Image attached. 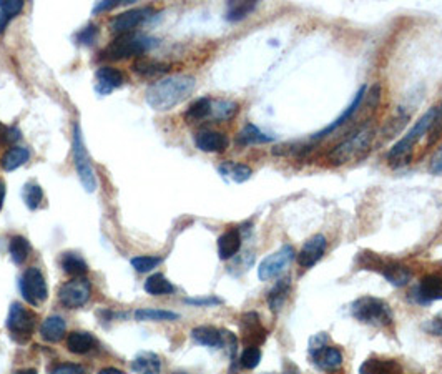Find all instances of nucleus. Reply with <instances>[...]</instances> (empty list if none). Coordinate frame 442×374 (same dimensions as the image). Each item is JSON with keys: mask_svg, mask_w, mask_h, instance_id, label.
Here are the masks:
<instances>
[{"mask_svg": "<svg viewBox=\"0 0 442 374\" xmlns=\"http://www.w3.org/2000/svg\"><path fill=\"white\" fill-rule=\"evenodd\" d=\"M240 105L233 100H211V114L210 116L216 122H227V120H231L233 116L238 114Z\"/></svg>", "mask_w": 442, "mask_h": 374, "instance_id": "31", "label": "nucleus"}, {"mask_svg": "<svg viewBox=\"0 0 442 374\" xmlns=\"http://www.w3.org/2000/svg\"><path fill=\"white\" fill-rule=\"evenodd\" d=\"M72 154H74V165L77 175L80 178V183L85 188L87 193H94L96 190V176L94 172V165H92V158L88 155L85 143H83L82 128L78 123H75L74 127V140H72Z\"/></svg>", "mask_w": 442, "mask_h": 374, "instance_id": "6", "label": "nucleus"}, {"mask_svg": "<svg viewBox=\"0 0 442 374\" xmlns=\"http://www.w3.org/2000/svg\"><path fill=\"white\" fill-rule=\"evenodd\" d=\"M136 321H175L178 320L180 315L173 311H167V309L158 308H140L135 311Z\"/></svg>", "mask_w": 442, "mask_h": 374, "instance_id": "35", "label": "nucleus"}, {"mask_svg": "<svg viewBox=\"0 0 442 374\" xmlns=\"http://www.w3.org/2000/svg\"><path fill=\"white\" fill-rule=\"evenodd\" d=\"M185 303L193 304V307H215V304H221L223 301H221L220 298L210 296V298H196V300H193V298H187Z\"/></svg>", "mask_w": 442, "mask_h": 374, "instance_id": "49", "label": "nucleus"}, {"mask_svg": "<svg viewBox=\"0 0 442 374\" xmlns=\"http://www.w3.org/2000/svg\"><path fill=\"white\" fill-rule=\"evenodd\" d=\"M408 122H409V115H406V114L396 115L394 118L389 120V122L384 125L383 130H381V134H383L386 138H392V136H396L401 130H403L406 125H408Z\"/></svg>", "mask_w": 442, "mask_h": 374, "instance_id": "41", "label": "nucleus"}, {"mask_svg": "<svg viewBox=\"0 0 442 374\" xmlns=\"http://www.w3.org/2000/svg\"><path fill=\"white\" fill-rule=\"evenodd\" d=\"M379 273L392 284V287H397V288L406 287V284H408L412 278L411 269L404 267V264L397 263V261H389V263H384L383 261V264H381L379 268Z\"/></svg>", "mask_w": 442, "mask_h": 374, "instance_id": "19", "label": "nucleus"}, {"mask_svg": "<svg viewBox=\"0 0 442 374\" xmlns=\"http://www.w3.org/2000/svg\"><path fill=\"white\" fill-rule=\"evenodd\" d=\"M151 14H155V10L151 9V7H142V9L127 10L123 12V14L116 15V17L112 20L110 30L118 35L131 34V30L136 29L143 20L151 17Z\"/></svg>", "mask_w": 442, "mask_h": 374, "instance_id": "13", "label": "nucleus"}, {"mask_svg": "<svg viewBox=\"0 0 442 374\" xmlns=\"http://www.w3.org/2000/svg\"><path fill=\"white\" fill-rule=\"evenodd\" d=\"M0 140H2V143L10 145L12 147V143L20 140V130L17 127H3L2 130H0Z\"/></svg>", "mask_w": 442, "mask_h": 374, "instance_id": "48", "label": "nucleus"}, {"mask_svg": "<svg viewBox=\"0 0 442 374\" xmlns=\"http://www.w3.org/2000/svg\"><path fill=\"white\" fill-rule=\"evenodd\" d=\"M241 335H243V343L246 346H260L266 340L268 331L263 328L260 321V315L255 311L244 313L241 316Z\"/></svg>", "mask_w": 442, "mask_h": 374, "instance_id": "15", "label": "nucleus"}, {"mask_svg": "<svg viewBox=\"0 0 442 374\" xmlns=\"http://www.w3.org/2000/svg\"><path fill=\"white\" fill-rule=\"evenodd\" d=\"M30 152L25 147H10L0 158V165L6 172H14L29 162Z\"/></svg>", "mask_w": 442, "mask_h": 374, "instance_id": "29", "label": "nucleus"}, {"mask_svg": "<svg viewBox=\"0 0 442 374\" xmlns=\"http://www.w3.org/2000/svg\"><path fill=\"white\" fill-rule=\"evenodd\" d=\"M293 260H295V249H293V247H289V245H284L278 251L271 253V255L261 261L258 267V278L261 281H271L278 278Z\"/></svg>", "mask_w": 442, "mask_h": 374, "instance_id": "9", "label": "nucleus"}, {"mask_svg": "<svg viewBox=\"0 0 442 374\" xmlns=\"http://www.w3.org/2000/svg\"><path fill=\"white\" fill-rule=\"evenodd\" d=\"M98 374H125L122 371V369H116V368H103L100 369Z\"/></svg>", "mask_w": 442, "mask_h": 374, "instance_id": "53", "label": "nucleus"}, {"mask_svg": "<svg viewBox=\"0 0 442 374\" xmlns=\"http://www.w3.org/2000/svg\"><path fill=\"white\" fill-rule=\"evenodd\" d=\"M50 374H87V373L80 364L62 363V364L55 366V368H52Z\"/></svg>", "mask_w": 442, "mask_h": 374, "instance_id": "47", "label": "nucleus"}, {"mask_svg": "<svg viewBox=\"0 0 442 374\" xmlns=\"http://www.w3.org/2000/svg\"><path fill=\"white\" fill-rule=\"evenodd\" d=\"M95 337L87 331H74L67 336V348L74 355H85L95 348Z\"/></svg>", "mask_w": 442, "mask_h": 374, "instance_id": "27", "label": "nucleus"}, {"mask_svg": "<svg viewBox=\"0 0 442 374\" xmlns=\"http://www.w3.org/2000/svg\"><path fill=\"white\" fill-rule=\"evenodd\" d=\"M116 6H120L118 0H107V2H98V3H96V6L94 7V9H92V14L96 15V14H100V12L112 10V9H115Z\"/></svg>", "mask_w": 442, "mask_h": 374, "instance_id": "51", "label": "nucleus"}, {"mask_svg": "<svg viewBox=\"0 0 442 374\" xmlns=\"http://www.w3.org/2000/svg\"><path fill=\"white\" fill-rule=\"evenodd\" d=\"M173 374H187V373H173Z\"/></svg>", "mask_w": 442, "mask_h": 374, "instance_id": "56", "label": "nucleus"}, {"mask_svg": "<svg viewBox=\"0 0 442 374\" xmlns=\"http://www.w3.org/2000/svg\"><path fill=\"white\" fill-rule=\"evenodd\" d=\"M67 331V323L62 316H48L40 326V336L42 340H45L47 343H59L60 340H63Z\"/></svg>", "mask_w": 442, "mask_h": 374, "instance_id": "22", "label": "nucleus"}, {"mask_svg": "<svg viewBox=\"0 0 442 374\" xmlns=\"http://www.w3.org/2000/svg\"><path fill=\"white\" fill-rule=\"evenodd\" d=\"M15 374H37V371H35V369L29 368V369H20V371H17Z\"/></svg>", "mask_w": 442, "mask_h": 374, "instance_id": "55", "label": "nucleus"}, {"mask_svg": "<svg viewBox=\"0 0 442 374\" xmlns=\"http://www.w3.org/2000/svg\"><path fill=\"white\" fill-rule=\"evenodd\" d=\"M429 170H431L432 175H439V173H442V145L439 150L432 155L431 162H429Z\"/></svg>", "mask_w": 442, "mask_h": 374, "instance_id": "50", "label": "nucleus"}, {"mask_svg": "<svg viewBox=\"0 0 442 374\" xmlns=\"http://www.w3.org/2000/svg\"><path fill=\"white\" fill-rule=\"evenodd\" d=\"M289 291H291V280L289 278L280 280L278 283L271 288V291H268V296H266L268 307L273 313H275V315H278L281 309H283L284 303H286L288 300Z\"/></svg>", "mask_w": 442, "mask_h": 374, "instance_id": "24", "label": "nucleus"}, {"mask_svg": "<svg viewBox=\"0 0 442 374\" xmlns=\"http://www.w3.org/2000/svg\"><path fill=\"white\" fill-rule=\"evenodd\" d=\"M441 136H442V103L439 107H437L436 118H434L431 130H429V134H428V147H431V145L436 143Z\"/></svg>", "mask_w": 442, "mask_h": 374, "instance_id": "43", "label": "nucleus"}, {"mask_svg": "<svg viewBox=\"0 0 442 374\" xmlns=\"http://www.w3.org/2000/svg\"><path fill=\"white\" fill-rule=\"evenodd\" d=\"M218 172L223 178L231 180V182H235V183L248 182L253 175V170L250 167H248V165L235 163V162L221 163L218 167Z\"/></svg>", "mask_w": 442, "mask_h": 374, "instance_id": "28", "label": "nucleus"}, {"mask_svg": "<svg viewBox=\"0 0 442 374\" xmlns=\"http://www.w3.org/2000/svg\"><path fill=\"white\" fill-rule=\"evenodd\" d=\"M196 80L191 75H171L148 87L147 103L156 112H168L185 102L193 94Z\"/></svg>", "mask_w": 442, "mask_h": 374, "instance_id": "1", "label": "nucleus"}, {"mask_svg": "<svg viewBox=\"0 0 442 374\" xmlns=\"http://www.w3.org/2000/svg\"><path fill=\"white\" fill-rule=\"evenodd\" d=\"M309 357H311L313 364L316 366L319 371L324 373H336L337 369L343 366V353L336 346H319V348L308 349Z\"/></svg>", "mask_w": 442, "mask_h": 374, "instance_id": "12", "label": "nucleus"}, {"mask_svg": "<svg viewBox=\"0 0 442 374\" xmlns=\"http://www.w3.org/2000/svg\"><path fill=\"white\" fill-rule=\"evenodd\" d=\"M359 374H403V366L396 360L368 357L359 368Z\"/></svg>", "mask_w": 442, "mask_h": 374, "instance_id": "20", "label": "nucleus"}, {"mask_svg": "<svg viewBox=\"0 0 442 374\" xmlns=\"http://www.w3.org/2000/svg\"><path fill=\"white\" fill-rule=\"evenodd\" d=\"M328 241L324 235H313L306 243L303 245V248L298 253V263L303 268H313L315 264L323 258L324 251H326Z\"/></svg>", "mask_w": 442, "mask_h": 374, "instance_id": "16", "label": "nucleus"}, {"mask_svg": "<svg viewBox=\"0 0 442 374\" xmlns=\"http://www.w3.org/2000/svg\"><path fill=\"white\" fill-rule=\"evenodd\" d=\"M261 361V349L260 346H246L240 356V366L244 369H255L258 368Z\"/></svg>", "mask_w": 442, "mask_h": 374, "instance_id": "40", "label": "nucleus"}, {"mask_svg": "<svg viewBox=\"0 0 442 374\" xmlns=\"http://www.w3.org/2000/svg\"><path fill=\"white\" fill-rule=\"evenodd\" d=\"M366 92H368V85H363V87H361L359 90H357V94L355 95V98H352L351 105H348L346 110H344L343 114H341L339 116H337V118L335 120V122L329 123L326 128H323V130L316 132L315 135L309 136V140H311V142L315 143V142H317V140L324 138V136H328V135H331L333 132H336L337 128L343 127L344 123H348L349 120H351L352 116H355L356 112L359 110L361 107H363V102H364V98H366Z\"/></svg>", "mask_w": 442, "mask_h": 374, "instance_id": "14", "label": "nucleus"}, {"mask_svg": "<svg viewBox=\"0 0 442 374\" xmlns=\"http://www.w3.org/2000/svg\"><path fill=\"white\" fill-rule=\"evenodd\" d=\"M43 198V191L42 187L39 183H27L23 187V200H25V205L30 208V210H37L40 202Z\"/></svg>", "mask_w": 442, "mask_h": 374, "instance_id": "39", "label": "nucleus"}, {"mask_svg": "<svg viewBox=\"0 0 442 374\" xmlns=\"http://www.w3.org/2000/svg\"><path fill=\"white\" fill-rule=\"evenodd\" d=\"M3 200H6V185L0 180V210H2L3 207Z\"/></svg>", "mask_w": 442, "mask_h": 374, "instance_id": "54", "label": "nucleus"}, {"mask_svg": "<svg viewBox=\"0 0 442 374\" xmlns=\"http://www.w3.org/2000/svg\"><path fill=\"white\" fill-rule=\"evenodd\" d=\"M195 343L208 346V348H221L223 346V333L213 326H198L191 331Z\"/></svg>", "mask_w": 442, "mask_h": 374, "instance_id": "30", "label": "nucleus"}, {"mask_svg": "<svg viewBox=\"0 0 442 374\" xmlns=\"http://www.w3.org/2000/svg\"><path fill=\"white\" fill-rule=\"evenodd\" d=\"M92 287L85 278H75L63 283L59 289V301L68 309H77L87 304L90 300Z\"/></svg>", "mask_w": 442, "mask_h": 374, "instance_id": "10", "label": "nucleus"}, {"mask_svg": "<svg viewBox=\"0 0 442 374\" xmlns=\"http://www.w3.org/2000/svg\"><path fill=\"white\" fill-rule=\"evenodd\" d=\"M275 142V136L264 134L261 132L256 125L248 123L243 130L236 135V143L240 147H248V145H263V143H271Z\"/></svg>", "mask_w": 442, "mask_h": 374, "instance_id": "26", "label": "nucleus"}, {"mask_svg": "<svg viewBox=\"0 0 442 374\" xmlns=\"http://www.w3.org/2000/svg\"><path fill=\"white\" fill-rule=\"evenodd\" d=\"M23 2L22 0H0V12L6 14L10 20L22 12Z\"/></svg>", "mask_w": 442, "mask_h": 374, "instance_id": "45", "label": "nucleus"}, {"mask_svg": "<svg viewBox=\"0 0 442 374\" xmlns=\"http://www.w3.org/2000/svg\"><path fill=\"white\" fill-rule=\"evenodd\" d=\"M210 114H211V98L203 96V98L195 100V102L191 103L190 108L187 110V114H185V118H187L188 122H200V120L210 116Z\"/></svg>", "mask_w": 442, "mask_h": 374, "instance_id": "38", "label": "nucleus"}, {"mask_svg": "<svg viewBox=\"0 0 442 374\" xmlns=\"http://www.w3.org/2000/svg\"><path fill=\"white\" fill-rule=\"evenodd\" d=\"M349 315L359 323L375 328L391 326L394 321L392 308L384 300L375 296H361L352 301L349 307Z\"/></svg>", "mask_w": 442, "mask_h": 374, "instance_id": "4", "label": "nucleus"}, {"mask_svg": "<svg viewBox=\"0 0 442 374\" xmlns=\"http://www.w3.org/2000/svg\"><path fill=\"white\" fill-rule=\"evenodd\" d=\"M35 326H37V316L22 307L20 303H12L7 316V329H9L10 337L17 343L23 344L30 340L34 335Z\"/></svg>", "mask_w": 442, "mask_h": 374, "instance_id": "7", "label": "nucleus"}, {"mask_svg": "<svg viewBox=\"0 0 442 374\" xmlns=\"http://www.w3.org/2000/svg\"><path fill=\"white\" fill-rule=\"evenodd\" d=\"M131 70L143 79H156V77H162L163 74H167V72L170 70V65L165 62H158V60H154V59L138 57L134 63H131Z\"/></svg>", "mask_w": 442, "mask_h": 374, "instance_id": "21", "label": "nucleus"}, {"mask_svg": "<svg viewBox=\"0 0 442 374\" xmlns=\"http://www.w3.org/2000/svg\"><path fill=\"white\" fill-rule=\"evenodd\" d=\"M313 150V142L311 140H299V142H289L284 145H280V147L273 148V155L276 156H301L306 155Z\"/></svg>", "mask_w": 442, "mask_h": 374, "instance_id": "34", "label": "nucleus"}, {"mask_svg": "<svg viewBox=\"0 0 442 374\" xmlns=\"http://www.w3.org/2000/svg\"><path fill=\"white\" fill-rule=\"evenodd\" d=\"M145 291L151 296H163L171 295L175 291V287L163 275L155 273V275H151L150 278L145 281Z\"/></svg>", "mask_w": 442, "mask_h": 374, "instance_id": "33", "label": "nucleus"}, {"mask_svg": "<svg viewBox=\"0 0 442 374\" xmlns=\"http://www.w3.org/2000/svg\"><path fill=\"white\" fill-rule=\"evenodd\" d=\"M131 369L136 374H160V371H162V360L155 353H138L131 361Z\"/></svg>", "mask_w": 442, "mask_h": 374, "instance_id": "23", "label": "nucleus"}, {"mask_svg": "<svg viewBox=\"0 0 442 374\" xmlns=\"http://www.w3.org/2000/svg\"><path fill=\"white\" fill-rule=\"evenodd\" d=\"M256 7H258V2H255V0L230 2L227 7V15H224V19H227L228 22H240V20L246 19Z\"/></svg>", "mask_w": 442, "mask_h": 374, "instance_id": "32", "label": "nucleus"}, {"mask_svg": "<svg viewBox=\"0 0 442 374\" xmlns=\"http://www.w3.org/2000/svg\"><path fill=\"white\" fill-rule=\"evenodd\" d=\"M130 263L138 273H150L151 269H155L162 263V258H158V256H135Z\"/></svg>", "mask_w": 442, "mask_h": 374, "instance_id": "42", "label": "nucleus"}, {"mask_svg": "<svg viewBox=\"0 0 442 374\" xmlns=\"http://www.w3.org/2000/svg\"><path fill=\"white\" fill-rule=\"evenodd\" d=\"M423 329L425 333H429V335L442 337V311L437 313V315L431 318V320L425 321L423 324Z\"/></svg>", "mask_w": 442, "mask_h": 374, "instance_id": "46", "label": "nucleus"}, {"mask_svg": "<svg viewBox=\"0 0 442 374\" xmlns=\"http://www.w3.org/2000/svg\"><path fill=\"white\" fill-rule=\"evenodd\" d=\"M195 145L198 150L207 152V154H223L230 145V140L221 132L203 130L195 136Z\"/></svg>", "mask_w": 442, "mask_h": 374, "instance_id": "18", "label": "nucleus"}, {"mask_svg": "<svg viewBox=\"0 0 442 374\" xmlns=\"http://www.w3.org/2000/svg\"><path fill=\"white\" fill-rule=\"evenodd\" d=\"M376 135L375 125L369 120L368 123H364L359 130L355 132L349 138L343 140L339 145H336L331 152L328 154V160L336 167H341V165L355 162V160H359L366 152L371 147L372 138Z\"/></svg>", "mask_w": 442, "mask_h": 374, "instance_id": "3", "label": "nucleus"}, {"mask_svg": "<svg viewBox=\"0 0 442 374\" xmlns=\"http://www.w3.org/2000/svg\"><path fill=\"white\" fill-rule=\"evenodd\" d=\"M409 300L412 303L421 304V307H428L434 301L442 300V275L441 273H432V275H425L419 283L416 284L409 293Z\"/></svg>", "mask_w": 442, "mask_h": 374, "instance_id": "11", "label": "nucleus"}, {"mask_svg": "<svg viewBox=\"0 0 442 374\" xmlns=\"http://www.w3.org/2000/svg\"><path fill=\"white\" fill-rule=\"evenodd\" d=\"M96 39H98V27L95 23H90L77 34V42L80 45H94Z\"/></svg>", "mask_w": 442, "mask_h": 374, "instance_id": "44", "label": "nucleus"}, {"mask_svg": "<svg viewBox=\"0 0 442 374\" xmlns=\"http://www.w3.org/2000/svg\"><path fill=\"white\" fill-rule=\"evenodd\" d=\"M2 128H3V127H2V125H0V130H2Z\"/></svg>", "mask_w": 442, "mask_h": 374, "instance_id": "57", "label": "nucleus"}, {"mask_svg": "<svg viewBox=\"0 0 442 374\" xmlns=\"http://www.w3.org/2000/svg\"><path fill=\"white\" fill-rule=\"evenodd\" d=\"M436 112H437V107L429 108V110L425 112V114L421 116L416 123H414L411 130H409L408 134H406L403 138H401L399 142L389 150L388 156H386V158H388L389 167L403 168L406 165L412 162L414 148H416V145L421 142L423 136L429 134V130H431L434 123V118H436Z\"/></svg>", "mask_w": 442, "mask_h": 374, "instance_id": "2", "label": "nucleus"}, {"mask_svg": "<svg viewBox=\"0 0 442 374\" xmlns=\"http://www.w3.org/2000/svg\"><path fill=\"white\" fill-rule=\"evenodd\" d=\"M158 40L148 35L142 34H125L118 35L115 40H112L110 45L102 52V57L108 60H123L128 57H138V55L145 54V52L151 50Z\"/></svg>", "mask_w": 442, "mask_h": 374, "instance_id": "5", "label": "nucleus"}, {"mask_svg": "<svg viewBox=\"0 0 442 374\" xmlns=\"http://www.w3.org/2000/svg\"><path fill=\"white\" fill-rule=\"evenodd\" d=\"M9 253H10L12 261H14L15 264H22L23 261L29 258V253H30L29 240H27L25 236H20V235L14 236L9 243Z\"/></svg>", "mask_w": 442, "mask_h": 374, "instance_id": "36", "label": "nucleus"}, {"mask_svg": "<svg viewBox=\"0 0 442 374\" xmlns=\"http://www.w3.org/2000/svg\"><path fill=\"white\" fill-rule=\"evenodd\" d=\"M9 22H10V19L7 17L6 14H2V12H0V34H2V32L7 29V25H9Z\"/></svg>", "mask_w": 442, "mask_h": 374, "instance_id": "52", "label": "nucleus"}, {"mask_svg": "<svg viewBox=\"0 0 442 374\" xmlns=\"http://www.w3.org/2000/svg\"><path fill=\"white\" fill-rule=\"evenodd\" d=\"M20 291L25 301L32 307H39L48 298V288L45 278L40 273L39 268L32 267L23 273L22 281H20Z\"/></svg>", "mask_w": 442, "mask_h": 374, "instance_id": "8", "label": "nucleus"}, {"mask_svg": "<svg viewBox=\"0 0 442 374\" xmlns=\"http://www.w3.org/2000/svg\"><path fill=\"white\" fill-rule=\"evenodd\" d=\"M62 268L67 275L77 276V278L85 276L88 271L85 261L80 258L78 255H75V253H65V255L62 256Z\"/></svg>", "mask_w": 442, "mask_h": 374, "instance_id": "37", "label": "nucleus"}, {"mask_svg": "<svg viewBox=\"0 0 442 374\" xmlns=\"http://www.w3.org/2000/svg\"><path fill=\"white\" fill-rule=\"evenodd\" d=\"M123 85V74L114 67H100L95 74V92L98 95H110L115 88Z\"/></svg>", "mask_w": 442, "mask_h": 374, "instance_id": "17", "label": "nucleus"}, {"mask_svg": "<svg viewBox=\"0 0 442 374\" xmlns=\"http://www.w3.org/2000/svg\"><path fill=\"white\" fill-rule=\"evenodd\" d=\"M241 249V231L230 230L218 238V256L220 260H231Z\"/></svg>", "mask_w": 442, "mask_h": 374, "instance_id": "25", "label": "nucleus"}]
</instances>
